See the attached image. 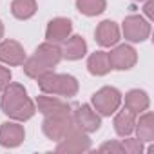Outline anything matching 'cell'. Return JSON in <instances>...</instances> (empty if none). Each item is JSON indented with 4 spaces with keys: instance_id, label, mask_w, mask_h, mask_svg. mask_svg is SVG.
I'll return each instance as SVG.
<instances>
[{
    "instance_id": "cell-1",
    "label": "cell",
    "mask_w": 154,
    "mask_h": 154,
    "mask_svg": "<svg viewBox=\"0 0 154 154\" xmlns=\"http://www.w3.org/2000/svg\"><path fill=\"white\" fill-rule=\"evenodd\" d=\"M2 93L4 94H2V103L0 105H2L4 114H8L9 118L18 120V122H26L36 112V107L27 98V93H26L24 85L9 82L8 87Z\"/></svg>"
},
{
    "instance_id": "cell-2",
    "label": "cell",
    "mask_w": 154,
    "mask_h": 154,
    "mask_svg": "<svg viewBox=\"0 0 154 154\" xmlns=\"http://www.w3.org/2000/svg\"><path fill=\"white\" fill-rule=\"evenodd\" d=\"M38 87L45 94H60V96H74L78 93V82L71 74H58V72H45L38 78Z\"/></svg>"
},
{
    "instance_id": "cell-3",
    "label": "cell",
    "mask_w": 154,
    "mask_h": 154,
    "mask_svg": "<svg viewBox=\"0 0 154 154\" xmlns=\"http://www.w3.org/2000/svg\"><path fill=\"white\" fill-rule=\"evenodd\" d=\"M72 127H74V118H72L71 112L49 114V116H45V120L42 123L44 134L49 140H56V141H60Z\"/></svg>"
},
{
    "instance_id": "cell-4",
    "label": "cell",
    "mask_w": 154,
    "mask_h": 154,
    "mask_svg": "<svg viewBox=\"0 0 154 154\" xmlns=\"http://www.w3.org/2000/svg\"><path fill=\"white\" fill-rule=\"evenodd\" d=\"M87 150H91V140L87 132H84L76 125L56 145V152H63V154H76V152H87Z\"/></svg>"
},
{
    "instance_id": "cell-5",
    "label": "cell",
    "mask_w": 154,
    "mask_h": 154,
    "mask_svg": "<svg viewBox=\"0 0 154 154\" xmlns=\"http://www.w3.org/2000/svg\"><path fill=\"white\" fill-rule=\"evenodd\" d=\"M120 103H122V94L114 87H102L93 94V105L96 112H100L102 116H111L112 112H116Z\"/></svg>"
},
{
    "instance_id": "cell-6",
    "label": "cell",
    "mask_w": 154,
    "mask_h": 154,
    "mask_svg": "<svg viewBox=\"0 0 154 154\" xmlns=\"http://www.w3.org/2000/svg\"><path fill=\"white\" fill-rule=\"evenodd\" d=\"M123 35L129 42H143L150 35V24L140 15H131L123 20Z\"/></svg>"
},
{
    "instance_id": "cell-7",
    "label": "cell",
    "mask_w": 154,
    "mask_h": 154,
    "mask_svg": "<svg viewBox=\"0 0 154 154\" xmlns=\"http://www.w3.org/2000/svg\"><path fill=\"white\" fill-rule=\"evenodd\" d=\"M72 118H74V125L78 129H82L84 132H96L102 125V120H100L98 112L93 111V107L87 105V103L76 107Z\"/></svg>"
},
{
    "instance_id": "cell-8",
    "label": "cell",
    "mask_w": 154,
    "mask_h": 154,
    "mask_svg": "<svg viewBox=\"0 0 154 154\" xmlns=\"http://www.w3.org/2000/svg\"><path fill=\"white\" fill-rule=\"evenodd\" d=\"M138 60L136 51L131 45H118L116 49H112L109 53V62H111V69H118V71H127L131 67H134Z\"/></svg>"
},
{
    "instance_id": "cell-9",
    "label": "cell",
    "mask_w": 154,
    "mask_h": 154,
    "mask_svg": "<svg viewBox=\"0 0 154 154\" xmlns=\"http://www.w3.org/2000/svg\"><path fill=\"white\" fill-rule=\"evenodd\" d=\"M72 31V24L69 18H53L45 29V38L47 42H53V44H60V42H65L67 36L71 35Z\"/></svg>"
},
{
    "instance_id": "cell-10",
    "label": "cell",
    "mask_w": 154,
    "mask_h": 154,
    "mask_svg": "<svg viewBox=\"0 0 154 154\" xmlns=\"http://www.w3.org/2000/svg\"><path fill=\"white\" fill-rule=\"evenodd\" d=\"M26 138V131L22 125L15 122H6L0 127V145L2 147H18Z\"/></svg>"
},
{
    "instance_id": "cell-11",
    "label": "cell",
    "mask_w": 154,
    "mask_h": 154,
    "mask_svg": "<svg viewBox=\"0 0 154 154\" xmlns=\"http://www.w3.org/2000/svg\"><path fill=\"white\" fill-rule=\"evenodd\" d=\"M0 60L9 65H22L26 62L24 47L15 40H6L0 44Z\"/></svg>"
},
{
    "instance_id": "cell-12",
    "label": "cell",
    "mask_w": 154,
    "mask_h": 154,
    "mask_svg": "<svg viewBox=\"0 0 154 154\" xmlns=\"http://www.w3.org/2000/svg\"><path fill=\"white\" fill-rule=\"evenodd\" d=\"M120 40V29L112 20H103L96 27V42L102 47H111Z\"/></svg>"
},
{
    "instance_id": "cell-13",
    "label": "cell",
    "mask_w": 154,
    "mask_h": 154,
    "mask_svg": "<svg viewBox=\"0 0 154 154\" xmlns=\"http://www.w3.org/2000/svg\"><path fill=\"white\" fill-rule=\"evenodd\" d=\"M36 105H38V111L44 116L60 114V112H71L69 103L63 102V100H60V98H54V96H38Z\"/></svg>"
},
{
    "instance_id": "cell-14",
    "label": "cell",
    "mask_w": 154,
    "mask_h": 154,
    "mask_svg": "<svg viewBox=\"0 0 154 154\" xmlns=\"http://www.w3.org/2000/svg\"><path fill=\"white\" fill-rule=\"evenodd\" d=\"M35 56L53 69V67L58 65V62L62 60V49H60L56 44H53V42H45V44L38 45Z\"/></svg>"
},
{
    "instance_id": "cell-15",
    "label": "cell",
    "mask_w": 154,
    "mask_h": 154,
    "mask_svg": "<svg viewBox=\"0 0 154 154\" xmlns=\"http://www.w3.org/2000/svg\"><path fill=\"white\" fill-rule=\"evenodd\" d=\"M87 53V44L82 36H71L67 40V44L63 45L62 49V58H67V60H80L82 56H85Z\"/></svg>"
},
{
    "instance_id": "cell-16",
    "label": "cell",
    "mask_w": 154,
    "mask_h": 154,
    "mask_svg": "<svg viewBox=\"0 0 154 154\" xmlns=\"http://www.w3.org/2000/svg\"><path fill=\"white\" fill-rule=\"evenodd\" d=\"M87 69L94 76H103L111 71V62H109V53L105 51H96L89 56L87 60Z\"/></svg>"
},
{
    "instance_id": "cell-17",
    "label": "cell",
    "mask_w": 154,
    "mask_h": 154,
    "mask_svg": "<svg viewBox=\"0 0 154 154\" xmlns=\"http://www.w3.org/2000/svg\"><path fill=\"white\" fill-rule=\"evenodd\" d=\"M125 109L132 111V112H145L149 109V96L145 91L140 89H132L125 94Z\"/></svg>"
},
{
    "instance_id": "cell-18",
    "label": "cell",
    "mask_w": 154,
    "mask_h": 154,
    "mask_svg": "<svg viewBox=\"0 0 154 154\" xmlns=\"http://www.w3.org/2000/svg\"><path fill=\"white\" fill-rule=\"evenodd\" d=\"M134 125H136V112L129 109L120 111L114 118V129L120 136H129L134 131Z\"/></svg>"
},
{
    "instance_id": "cell-19",
    "label": "cell",
    "mask_w": 154,
    "mask_h": 154,
    "mask_svg": "<svg viewBox=\"0 0 154 154\" xmlns=\"http://www.w3.org/2000/svg\"><path fill=\"white\" fill-rule=\"evenodd\" d=\"M134 131L138 132V138L141 141H152L154 140V116L152 112H145L140 116V120L134 125Z\"/></svg>"
},
{
    "instance_id": "cell-20",
    "label": "cell",
    "mask_w": 154,
    "mask_h": 154,
    "mask_svg": "<svg viewBox=\"0 0 154 154\" xmlns=\"http://www.w3.org/2000/svg\"><path fill=\"white\" fill-rule=\"evenodd\" d=\"M11 13L18 20H27L36 13V0H13Z\"/></svg>"
},
{
    "instance_id": "cell-21",
    "label": "cell",
    "mask_w": 154,
    "mask_h": 154,
    "mask_svg": "<svg viewBox=\"0 0 154 154\" xmlns=\"http://www.w3.org/2000/svg\"><path fill=\"white\" fill-rule=\"evenodd\" d=\"M22 65H24V72L29 76V78H35V80H38L40 76H44L45 72L53 71L49 65H45V63H44L42 60H38L35 54H33L31 58H27Z\"/></svg>"
},
{
    "instance_id": "cell-22",
    "label": "cell",
    "mask_w": 154,
    "mask_h": 154,
    "mask_svg": "<svg viewBox=\"0 0 154 154\" xmlns=\"http://www.w3.org/2000/svg\"><path fill=\"white\" fill-rule=\"evenodd\" d=\"M105 0H76V9L85 17H96L105 11Z\"/></svg>"
},
{
    "instance_id": "cell-23",
    "label": "cell",
    "mask_w": 154,
    "mask_h": 154,
    "mask_svg": "<svg viewBox=\"0 0 154 154\" xmlns=\"http://www.w3.org/2000/svg\"><path fill=\"white\" fill-rule=\"evenodd\" d=\"M123 150L129 152V154H140L143 152V141L140 138H129V140H123Z\"/></svg>"
},
{
    "instance_id": "cell-24",
    "label": "cell",
    "mask_w": 154,
    "mask_h": 154,
    "mask_svg": "<svg viewBox=\"0 0 154 154\" xmlns=\"http://www.w3.org/2000/svg\"><path fill=\"white\" fill-rule=\"evenodd\" d=\"M98 150H100V152H112V154H123V152H125V150H123V145L118 143V141H107V143H103Z\"/></svg>"
},
{
    "instance_id": "cell-25",
    "label": "cell",
    "mask_w": 154,
    "mask_h": 154,
    "mask_svg": "<svg viewBox=\"0 0 154 154\" xmlns=\"http://www.w3.org/2000/svg\"><path fill=\"white\" fill-rule=\"evenodd\" d=\"M9 82H11V71L0 65V93H2V91L8 87Z\"/></svg>"
},
{
    "instance_id": "cell-26",
    "label": "cell",
    "mask_w": 154,
    "mask_h": 154,
    "mask_svg": "<svg viewBox=\"0 0 154 154\" xmlns=\"http://www.w3.org/2000/svg\"><path fill=\"white\" fill-rule=\"evenodd\" d=\"M152 8H154V0H147V2H145V8H143V13L147 15V18H154Z\"/></svg>"
},
{
    "instance_id": "cell-27",
    "label": "cell",
    "mask_w": 154,
    "mask_h": 154,
    "mask_svg": "<svg viewBox=\"0 0 154 154\" xmlns=\"http://www.w3.org/2000/svg\"><path fill=\"white\" fill-rule=\"evenodd\" d=\"M2 35H4V26H2V22H0V38H2Z\"/></svg>"
},
{
    "instance_id": "cell-28",
    "label": "cell",
    "mask_w": 154,
    "mask_h": 154,
    "mask_svg": "<svg viewBox=\"0 0 154 154\" xmlns=\"http://www.w3.org/2000/svg\"><path fill=\"white\" fill-rule=\"evenodd\" d=\"M136 2H143V0H136Z\"/></svg>"
}]
</instances>
